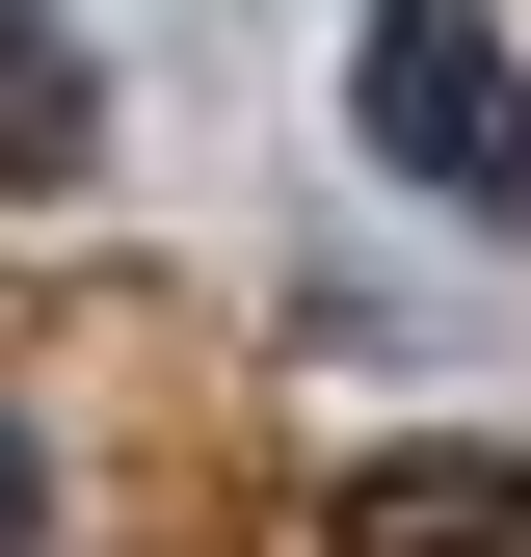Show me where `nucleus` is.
<instances>
[{
    "instance_id": "20e7f679",
    "label": "nucleus",
    "mask_w": 531,
    "mask_h": 557,
    "mask_svg": "<svg viewBox=\"0 0 531 557\" xmlns=\"http://www.w3.org/2000/svg\"><path fill=\"white\" fill-rule=\"evenodd\" d=\"M27 531H53V451H27V425H0V557H27Z\"/></svg>"
},
{
    "instance_id": "f03ea898",
    "label": "nucleus",
    "mask_w": 531,
    "mask_h": 557,
    "mask_svg": "<svg viewBox=\"0 0 531 557\" xmlns=\"http://www.w3.org/2000/svg\"><path fill=\"white\" fill-rule=\"evenodd\" d=\"M319 557H531V451H372Z\"/></svg>"
},
{
    "instance_id": "7ed1b4c3",
    "label": "nucleus",
    "mask_w": 531,
    "mask_h": 557,
    "mask_svg": "<svg viewBox=\"0 0 531 557\" xmlns=\"http://www.w3.org/2000/svg\"><path fill=\"white\" fill-rule=\"evenodd\" d=\"M107 160V81H81V27L53 0H0V186H81Z\"/></svg>"
},
{
    "instance_id": "f257e3e1",
    "label": "nucleus",
    "mask_w": 531,
    "mask_h": 557,
    "mask_svg": "<svg viewBox=\"0 0 531 557\" xmlns=\"http://www.w3.org/2000/svg\"><path fill=\"white\" fill-rule=\"evenodd\" d=\"M346 107H372V160H398V186H452V213H531V53L479 27V0H372Z\"/></svg>"
}]
</instances>
